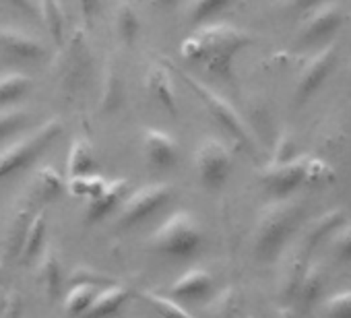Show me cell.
Returning <instances> with one entry per match:
<instances>
[{"instance_id":"1f68e13d","label":"cell","mask_w":351,"mask_h":318,"mask_svg":"<svg viewBox=\"0 0 351 318\" xmlns=\"http://www.w3.org/2000/svg\"><path fill=\"white\" fill-rule=\"evenodd\" d=\"M108 178L99 176V174H85V176H75V178H69L66 186L71 191L73 197L77 199H83V201H93L106 186Z\"/></svg>"},{"instance_id":"f1b7e54d","label":"cell","mask_w":351,"mask_h":318,"mask_svg":"<svg viewBox=\"0 0 351 318\" xmlns=\"http://www.w3.org/2000/svg\"><path fill=\"white\" fill-rule=\"evenodd\" d=\"M32 122V112L23 106L0 108V143L13 138Z\"/></svg>"},{"instance_id":"44dd1931","label":"cell","mask_w":351,"mask_h":318,"mask_svg":"<svg viewBox=\"0 0 351 318\" xmlns=\"http://www.w3.org/2000/svg\"><path fill=\"white\" fill-rule=\"evenodd\" d=\"M211 289H213V275L201 267H193V269L184 271L171 283V293L176 297H186V299L203 297Z\"/></svg>"},{"instance_id":"5b68a950","label":"cell","mask_w":351,"mask_h":318,"mask_svg":"<svg viewBox=\"0 0 351 318\" xmlns=\"http://www.w3.org/2000/svg\"><path fill=\"white\" fill-rule=\"evenodd\" d=\"M330 176L332 170L324 159L295 155L291 159H285V162H269L263 168L258 180L271 199H283L291 197L304 184L324 182Z\"/></svg>"},{"instance_id":"836d02e7","label":"cell","mask_w":351,"mask_h":318,"mask_svg":"<svg viewBox=\"0 0 351 318\" xmlns=\"http://www.w3.org/2000/svg\"><path fill=\"white\" fill-rule=\"evenodd\" d=\"M238 306H240L238 291L234 287H228L207 304V312L209 318H238Z\"/></svg>"},{"instance_id":"60d3db41","label":"cell","mask_w":351,"mask_h":318,"mask_svg":"<svg viewBox=\"0 0 351 318\" xmlns=\"http://www.w3.org/2000/svg\"><path fill=\"white\" fill-rule=\"evenodd\" d=\"M283 318H285V316H283Z\"/></svg>"},{"instance_id":"9c48e42d","label":"cell","mask_w":351,"mask_h":318,"mask_svg":"<svg viewBox=\"0 0 351 318\" xmlns=\"http://www.w3.org/2000/svg\"><path fill=\"white\" fill-rule=\"evenodd\" d=\"M195 170L205 191H221L234 170V153L230 145L219 136H205L195 151Z\"/></svg>"},{"instance_id":"cb8c5ba5","label":"cell","mask_w":351,"mask_h":318,"mask_svg":"<svg viewBox=\"0 0 351 318\" xmlns=\"http://www.w3.org/2000/svg\"><path fill=\"white\" fill-rule=\"evenodd\" d=\"M114 29H116V38L120 40V44L124 48H132L141 36V19L136 9L128 3V0H122V3L116 5L114 11Z\"/></svg>"},{"instance_id":"4fadbf2b","label":"cell","mask_w":351,"mask_h":318,"mask_svg":"<svg viewBox=\"0 0 351 318\" xmlns=\"http://www.w3.org/2000/svg\"><path fill=\"white\" fill-rule=\"evenodd\" d=\"M0 52L21 62H38L48 56V48L42 38L7 23H0Z\"/></svg>"},{"instance_id":"484cf974","label":"cell","mask_w":351,"mask_h":318,"mask_svg":"<svg viewBox=\"0 0 351 318\" xmlns=\"http://www.w3.org/2000/svg\"><path fill=\"white\" fill-rule=\"evenodd\" d=\"M44 238H46V215H44V211H38L32 217V221L27 223V228L23 230V236H21L19 248H17V256H21L23 262H32L40 254Z\"/></svg>"},{"instance_id":"4316f807","label":"cell","mask_w":351,"mask_h":318,"mask_svg":"<svg viewBox=\"0 0 351 318\" xmlns=\"http://www.w3.org/2000/svg\"><path fill=\"white\" fill-rule=\"evenodd\" d=\"M234 0H186L184 15L193 25H203L213 21L219 13H223Z\"/></svg>"},{"instance_id":"8992f818","label":"cell","mask_w":351,"mask_h":318,"mask_svg":"<svg viewBox=\"0 0 351 318\" xmlns=\"http://www.w3.org/2000/svg\"><path fill=\"white\" fill-rule=\"evenodd\" d=\"M93 64V52L89 42V32L85 25H75L66 32L56 54V77L66 93H77L89 79Z\"/></svg>"},{"instance_id":"d590c367","label":"cell","mask_w":351,"mask_h":318,"mask_svg":"<svg viewBox=\"0 0 351 318\" xmlns=\"http://www.w3.org/2000/svg\"><path fill=\"white\" fill-rule=\"evenodd\" d=\"M300 155L298 149H295V138L289 130H281L277 140H275V147H273V157L271 162H285V159H291Z\"/></svg>"},{"instance_id":"30bf717a","label":"cell","mask_w":351,"mask_h":318,"mask_svg":"<svg viewBox=\"0 0 351 318\" xmlns=\"http://www.w3.org/2000/svg\"><path fill=\"white\" fill-rule=\"evenodd\" d=\"M339 44L335 40L326 42L324 46H320L310 58L308 62L302 66L298 81H295V89H293V106H304L308 103L318 91L320 87L328 81L330 73L337 66L339 60Z\"/></svg>"},{"instance_id":"5bb4252c","label":"cell","mask_w":351,"mask_h":318,"mask_svg":"<svg viewBox=\"0 0 351 318\" xmlns=\"http://www.w3.org/2000/svg\"><path fill=\"white\" fill-rule=\"evenodd\" d=\"M145 89L149 93V97L167 114L176 116L180 110V97L178 91H176V83H173V73L171 66L157 60L153 64H149L147 75H145Z\"/></svg>"},{"instance_id":"d4e9b609","label":"cell","mask_w":351,"mask_h":318,"mask_svg":"<svg viewBox=\"0 0 351 318\" xmlns=\"http://www.w3.org/2000/svg\"><path fill=\"white\" fill-rule=\"evenodd\" d=\"M38 258V281L42 285V289L54 297L60 287H62V262L60 258L56 256L54 248H46V250H40V254L36 256Z\"/></svg>"},{"instance_id":"7c38bea8","label":"cell","mask_w":351,"mask_h":318,"mask_svg":"<svg viewBox=\"0 0 351 318\" xmlns=\"http://www.w3.org/2000/svg\"><path fill=\"white\" fill-rule=\"evenodd\" d=\"M310 250L306 248V244L295 238V240H289L285 244V248L279 252L277 256V293L281 299L289 302V299H295V291H298V285H300V279L304 275V269L310 260Z\"/></svg>"},{"instance_id":"3957f363","label":"cell","mask_w":351,"mask_h":318,"mask_svg":"<svg viewBox=\"0 0 351 318\" xmlns=\"http://www.w3.org/2000/svg\"><path fill=\"white\" fill-rule=\"evenodd\" d=\"M203 223L189 209L171 211L147 238V246L151 252L173 260L195 256L203 248Z\"/></svg>"},{"instance_id":"d6986e66","label":"cell","mask_w":351,"mask_h":318,"mask_svg":"<svg viewBox=\"0 0 351 318\" xmlns=\"http://www.w3.org/2000/svg\"><path fill=\"white\" fill-rule=\"evenodd\" d=\"M128 191H130V184L126 178L108 180L104 191L93 201L87 203V221H99L108 213L116 211V207L122 203V199L128 195Z\"/></svg>"},{"instance_id":"9a60e30c","label":"cell","mask_w":351,"mask_h":318,"mask_svg":"<svg viewBox=\"0 0 351 318\" xmlns=\"http://www.w3.org/2000/svg\"><path fill=\"white\" fill-rule=\"evenodd\" d=\"M141 143H143V155L153 168L167 170L178 164L180 145L169 132L161 128H145Z\"/></svg>"},{"instance_id":"4dcf8cb0","label":"cell","mask_w":351,"mask_h":318,"mask_svg":"<svg viewBox=\"0 0 351 318\" xmlns=\"http://www.w3.org/2000/svg\"><path fill=\"white\" fill-rule=\"evenodd\" d=\"M318 312L322 318H351V289H339L322 295Z\"/></svg>"},{"instance_id":"277c9868","label":"cell","mask_w":351,"mask_h":318,"mask_svg":"<svg viewBox=\"0 0 351 318\" xmlns=\"http://www.w3.org/2000/svg\"><path fill=\"white\" fill-rule=\"evenodd\" d=\"M62 130H64L62 120L52 116L15 134L9 145L0 149V182L23 172L36 159H40L60 138Z\"/></svg>"},{"instance_id":"e575fe53","label":"cell","mask_w":351,"mask_h":318,"mask_svg":"<svg viewBox=\"0 0 351 318\" xmlns=\"http://www.w3.org/2000/svg\"><path fill=\"white\" fill-rule=\"evenodd\" d=\"M328 248L332 258L341 262H351V219L335 230V234L328 238Z\"/></svg>"},{"instance_id":"7a4b0ae2","label":"cell","mask_w":351,"mask_h":318,"mask_svg":"<svg viewBox=\"0 0 351 318\" xmlns=\"http://www.w3.org/2000/svg\"><path fill=\"white\" fill-rule=\"evenodd\" d=\"M304 217V203L300 199L283 197L271 199L256 215L252 228V252L258 260H277L279 252L300 230Z\"/></svg>"},{"instance_id":"83f0119b","label":"cell","mask_w":351,"mask_h":318,"mask_svg":"<svg viewBox=\"0 0 351 318\" xmlns=\"http://www.w3.org/2000/svg\"><path fill=\"white\" fill-rule=\"evenodd\" d=\"M138 297L147 302L161 318H195L182 304L155 289H138Z\"/></svg>"},{"instance_id":"ffe728a7","label":"cell","mask_w":351,"mask_h":318,"mask_svg":"<svg viewBox=\"0 0 351 318\" xmlns=\"http://www.w3.org/2000/svg\"><path fill=\"white\" fill-rule=\"evenodd\" d=\"M126 299H128L126 287H122L118 283H106L104 287H99L95 291L93 302L89 304L83 318H108V316L116 314L124 306Z\"/></svg>"},{"instance_id":"ab89813d","label":"cell","mask_w":351,"mask_h":318,"mask_svg":"<svg viewBox=\"0 0 351 318\" xmlns=\"http://www.w3.org/2000/svg\"><path fill=\"white\" fill-rule=\"evenodd\" d=\"M151 3L159 9H173V7H178L180 0H151Z\"/></svg>"},{"instance_id":"603a6c76","label":"cell","mask_w":351,"mask_h":318,"mask_svg":"<svg viewBox=\"0 0 351 318\" xmlns=\"http://www.w3.org/2000/svg\"><path fill=\"white\" fill-rule=\"evenodd\" d=\"M34 87L32 75L23 71H5L0 73V108L17 106Z\"/></svg>"},{"instance_id":"ba28073f","label":"cell","mask_w":351,"mask_h":318,"mask_svg":"<svg viewBox=\"0 0 351 318\" xmlns=\"http://www.w3.org/2000/svg\"><path fill=\"white\" fill-rule=\"evenodd\" d=\"M173 193L176 191L169 182H151L138 186L136 191H128V195L116 207L114 225L120 230H128L151 219L167 203H171Z\"/></svg>"},{"instance_id":"7402d4cb","label":"cell","mask_w":351,"mask_h":318,"mask_svg":"<svg viewBox=\"0 0 351 318\" xmlns=\"http://www.w3.org/2000/svg\"><path fill=\"white\" fill-rule=\"evenodd\" d=\"M95 151L87 136H75L66 155V174L69 178L95 174Z\"/></svg>"},{"instance_id":"ac0fdd59","label":"cell","mask_w":351,"mask_h":318,"mask_svg":"<svg viewBox=\"0 0 351 318\" xmlns=\"http://www.w3.org/2000/svg\"><path fill=\"white\" fill-rule=\"evenodd\" d=\"M347 211L343 207H330L328 211L316 215L314 219H310L304 228V232L300 234V240L306 244V248L312 252L318 244H322L324 240H328L335 230L339 225H343L347 221Z\"/></svg>"},{"instance_id":"f546056e","label":"cell","mask_w":351,"mask_h":318,"mask_svg":"<svg viewBox=\"0 0 351 318\" xmlns=\"http://www.w3.org/2000/svg\"><path fill=\"white\" fill-rule=\"evenodd\" d=\"M32 186H34V191L38 193V197H40L42 201H52V199H56V197L62 193L64 180H62V176L58 174V170H54L52 166H44V168H40L38 174L34 176Z\"/></svg>"},{"instance_id":"6da1fadb","label":"cell","mask_w":351,"mask_h":318,"mask_svg":"<svg viewBox=\"0 0 351 318\" xmlns=\"http://www.w3.org/2000/svg\"><path fill=\"white\" fill-rule=\"evenodd\" d=\"M252 40V34L244 27L209 21L197 25V29L182 40L180 54L186 62L203 66L215 77L232 79L238 54L246 50Z\"/></svg>"},{"instance_id":"52a82bcc","label":"cell","mask_w":351,"mask_h":318,"mask_svg":"<svg viewBox=\"0 0 351 318\" xmlns=\"http://www.w3.org/2000/svg\"><path fill=\"white\" fill-rule=\"evenodd\" d=\"M182 77H184V83L189 85V89L197 95V99L203 101L207 112L230 134V138H234L238 145H242L244 149L254 153L258 147L256 136H254L252 128L248 126V122L244 120V116L236 110V106L228 97H223L219 91H215L211 85L201 81L199 77L189 75V73H184Z\"/></svg>"},{"instance_id":"2e32d148","label":"cell","mask_w":351,"mask_h":318,"mask_svg":"<svg viewBox=\"0 0 351 318\" xmlns=\"http://www.w3.org/2000/svg\"><path fill=\"white\" fill-rule=\"evenodd\" d=\"M122 103H124V77L114 56H108L99 79L97 110L101 114H114L122 108Z\"/></svg>"},{"instance_id":"d6a6232c","label":"cell","mask_w":351,"mask_h":318,"mask_svg":"<svg viewBox=\"0 0 351 318\" xmlns=\"http://www.w3.org/2000/svg\"><path fill=\"white\" fill-rule=\"evenodd\" d=\"M97 289H99V285L93 283V281H81V283L73 285L71 291L66 293V302H64L66 310L71 314L83 316L87 312L89 304L93 302V295H95Z\"/></svg>"},{"instance_id":"8d00e7d4","label":"cell","mask_w":351,"mask_h":318,"mask_svg":"<svg viewBox=\"0 0 351 318\" xmlns=\"http://www.w3.org/2000/svg\"><path fill=\"white\" fill-rule=\"evenodd\" d=\"M77 3H79V9L83 13L85 27H89L101 13V0H77Z\"/></svg>"},{"instance_id":"8fae6325","label":"cell","mask_w":351,"mask_h":318,"mask_svg":"<svg viewBox=\"0 0 351 318\" xmlns=\"http://www.w3.org/2000/svg\"><path fill=\"white\" fill-rule=\"evenodd\" d=\"M343 23V7L339 0H322L304 13V21L298 29L300 46H324L332 40Z\"/></svg>"},{"instance_id":"f35d334b","label":"cell","mask_w":351,"mask_h":318,"mask_svg":"<svg viewBox=\"0 0 351 318\" xmlns=\"http://www.w3.org/2000/svg\"><path fill=\"white\" fill-rule=\"evenodd\" d=\"M318 3H322V0H281V5L287 11H298V13H306L312 7H316Z\"/></svg>"},{"instance_id":"74e56055","label":"cell","mask_w":351,"mask_h":318,"mask_svg":"<svg viewBox=\"0 0 351 318\" xmlns=\"http://www.w3.org/2000/svg\"><path fill=\"white\" fill-rule=\"evenodd\" d=\"M7 3H9L13 9H17L19 13L27 15V17H40L36 0H7Z\"/></svg>"},{"instance_id":"e0dca14e","label":"cell","mask_w":351,"mask_h":318,"mask_svg":"<svg viewBox=\"0 0 351 318\" xmlns=\"http://www.w3.org/2000/svg\"><path fill=\"white\" fill-rule=\"evenodd\" d=\"M326 281H328L326 262L322 258H310L304 269V275L300 279L298 291H295L298 306L310 308L312 304L320 302V297L324 295V289H326Z\"/></svg>"}]
</instances>
